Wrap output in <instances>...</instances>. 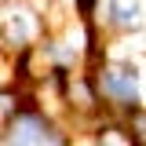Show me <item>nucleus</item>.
<instances>
[{"mask_svg":"<svg viewBox=\"0 0 146 146\" xmlns=\"http://www.w3.org/2000/svg\"><path fill=\"white\" fill-rule=\"evenodd\" d=\"M4 143H66L62 128L44 113V106L36 102H22L15 113L4 121Z\"/></svg>","mask_w":146,"mask_h":146,"instance_id":"2","label":"nucleus"},{"mask_svg":"<svg viewBox=\"0 0 146 146\" xmlns=\"http://www.w3.org/2000/svg\"><path fill=\"white\" fill-rule=\"evenodd\" d=\"M88 77L95 84L99 106L110 117H131L143 110V84H139V66L128 58H95L88 66Z\"/></svg>","mask_w":146,"mask_h":146,"instance_id":"1","label":"nucleus"},{"mask_svg":"<svg viewBox=\"0 0 146 146\" xmlns=\"http://www.w3.org/2000/svg\"><path fill=\"white\" fill-rule=\"evenodd\" d=\"M36 33H40V18H33L22 4H7L4 7V44L15 48V51H29L33 48Z\"/></svg>","mask_w":146,"mask_h":146,"instance_id":"3","label":"nucleus"},{"mask_svg":"<svg viewBox=\"0 0 146 146\" xmlns=\"http://www.w3.org/2000/svg\"><path fill=\"white\" fill-rule=\"evenodd\" d=\"M99 4H102V0H73V7H77V18H80V26H95L91 18H95V11H99Z\"/></svg>","mask_w":146,"mask_h":146,"instance_id":"5","label":"nucleus"},{"mask_svg":"<svg viewBox=\"0 0 146 146\" xmlns=\"http://www.w3.org/2000/svg\"><path fill=\"white\" fill-rule=\"evenodd\" d=\"M102 22L110 33H139L143 29V0H106Z\"/></svg>","mask_w":146,"mask_h":146,"instance_id":"4","label":"nucleus"}]
</instances>
